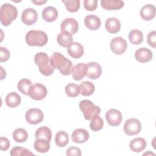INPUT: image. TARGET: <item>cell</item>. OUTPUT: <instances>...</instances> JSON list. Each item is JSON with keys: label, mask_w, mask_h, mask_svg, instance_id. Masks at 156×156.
Listing matches in <instances>:
<instances>
[{"label": "cell", "mask_w": 156, "mask_h": 156, "mask_svg": "<svg viewBox=\"0 0 156 156\" xmlns=\"http://www.w3.org/2000/svg\"><path fill=\"white\" fill-rule=\"evenodd\" d=\"M50 61L54 68L58 69L62 74L68 76L71 74L73 63L61 53L54 52L50 58Z\"/></svg>", "instance_id": "cell-1"}, {"label": "cell", "mask_w": 156, "mask_h": 156, "mask_svg": "<svg viewBox=\"0 0 156 156\" xmlns=\"http://www.w3.org/2000/svg\"><path fill=\"white\" fill-rule=\"evenodd\" d=\"M34 62L38 66V69L41 74L45 76L51 75L54 68L52 66L50 61V58L47 54L44 52H38L34 56Z\"/></svg>", "instance_id": "cell-2"}, {"label": "cell", "mask_w": 156, "mask_h": 156, "mask_svg": "<svg viewBox=\"0 0 156 156\" xmlns=\"http://www.w3.org/2000/svg\"><path fill=\"white\" fill-rule=\"evenodd\" d=\"M18 16V10L12 4L5 3L1 6L0 20L4 26H9L12 21L15 20Z\"/></svg>", "instance_id": "cell-3"}, {"label": "cell", "mask_w": 156, "mask_h": 156, "mask_svg": "<svg viewBox=\"0 0 156 156\" xmlns=\"http://www.w3.org/2000/svg\"><path fill=\"white\" fill-rule=\"evenodd\" d=\"M25 40L29 46H43L48 43V37L44 31L31 30L26 34Z\"/></svg>", "instance_id": "cell-4"}, {"label": "cell", "mask_w": 156, "mask_h": 156, "mask_svg": "<svg viewBox=\"0 0 156 156\" xmlns=\"http://www.w3.org/2000/svg\"><path fill=\"white\" fill-rule=\"evenodd\" d=\"M79 108L83 114L84 118L87 120H90L94 116L99 115L101 108L95 105L91 101L84 99L80 102Z\"/></svg>", "instance_id": "cell-5"}, {"label": "cell", "mask_w": 156, "mask_h": 156, "mask_svg": "<svg viewBox=\"0 0 156 156\" xmlns=\"http://www.w3.org/2000/svg\"><path fill=\"white\" fill-rule=\"evenodd\" d=\"M48 91L46 87L40 83H36L32 85L29 90L28 96L32 99L40 101L43 99L47 95Z\"/></svg>", "instance_id": "cell-6"}, {"label": "cell", "mask_w": 156, "mask_h": 156, "mask_svg": "<svg viewBox=\"0 0 156 156\" xmlns=\"http://www.w3.org/2000/svg\"><path fill=\"white\" fill-rule=\"evenodd\" d=\"M141 130V124L136 118H129L124 123V131L129 136L138 134Z\"/></svg>", "instance_id": "cell-7"}, {"label": "cell", "mask_w": 156, "mask_h": 156, "mask_svg": "<svg viewBox=\"0 0 156 156\" xmlns=\"http://www.w3.org/2000/svg\"><path fill=\"white\" fill-rule=\"evenodd\" d=\"M111 51L115 54L121 55L124 54L127 48V43L121 37L113 38L110 43Z\"/></svg>", "instance_id": "cell-8"}, {"label": "cell", "mask_w": 156, "mask_h": 156, "mask_svg": "<svg viewBox=\"0 0 156 156\" xmlns=\"http://www.w3.org/2000/svg\"><path fill=\"white\" fill-rule=\"evenodd\" d=\"M44 118L42 111L37 108H32L28 110L25 115L26 121L30 124H37L40 123Z\"/></svg>", "instance_id": "cell-9"}, {"label": "cell", "mask_w": 156, "mask_h": 156, "mask_svg": "<svg viewBox=\"0 0 156 156\" xmlns=\"http://www.w3.org/2000/svg\"><path fill=\"white\" fill-rule=\"evenodd\" d=\"M105 119L109 125L112 126H118L122 121V115L118 110L112 108L106 112Z\"/></svg>", "instance_id": "cell-10"}, {"label": "cell", "mask_w": 156, "mask_h": 156, "mask_svg": "<svg viewBox=\"0 0 156 156\" xmlns=\"http://www.w3.org/2000/svg\"><path fill=\"white\" fill-rule=\"evenodd\" d=\"M79 29V24L77 21L71 18H67L63 20L60 25V30L62 32H66L71 35L75 34Z\"/></svg>", "instance_id": "cell-11"}, {"label": "cell", "mask_w": 156, "mask_h": 156, "mask_svg": "<svg viewBox=\"0 0 156 156\" xmlns=\"http://www.w3.org/2000/svg\"><path fill=\"white\" fill-rule=\"evenodd\" d=\"M38 19V13L33 8H27L24 9L21 14L22 22L27 25L30 26L35 23Z\"/></svg>", "instance_id": "cell-12"}, {"label": "cell", "mask_w": 156, "mask_h": 156, "mask_svg": "<svg viewBox=\"0 0 156 156\" xmlns=\"http://www.w3.org/2000/svg\"><path fill=\"white\" fill-rule=\"evenodd\" d=\"M87 73V65L84 63H79L74 65L71 69V74L75 80H80L84 78Z\"/></svg>", "instance_id": "cell-13"}, {"label": "cell", "mask_w": 156, "mask_h": 156, "mask_svg": "<svg viewBox=\"0 0 156 156\" xmlns=\"http://www.w3.org/2000/svg\"><path fill=\"white\" fill-rule=\"evenodd\" d=\"M102 73L101 65L97 62H91L87 64V73L86 76L90 79H96L99 78Z\"/></svg>", "instance_id": "cell-14"}, {"label": "cell", "mask_w": 156, "mask_h": 156, "mask_svg": "<svg viewBox=\"0 0 156 156\" xmlns=\"http://www.w3.org/2000/svg\"><path fill=\"white\" fill-rule=\"evenodd\" d=\"M152 51L146 48H141L135 52V59L140 63H146L149 62L152 58Z\"/></svg>", "instance_id": "cell-15"}, {"label": "cell", "mask_w": 156, "mask_h": 156, "mask_svg": "<svg viewBox=\"0 0 156 156\" xmlns=\"http://www.w3.org/2000/svg\"><path fill=\"white\" fill-rule=\"evenodd\" d=\"M88 132L84 129H77L74 130L71 134V139L76 143H83L89 138Z\"/></svg>", "instance_id": "cell-16"}, {"label": "cell", "mask_w": 156, "mask_h": 156, "mask_svg": "<svg viewBox=\"0 0 156 156\" xmlns=\"http://www.w3.org/2000/svg\"><path fill=\"white\" fill-rule=\"evenodd\" d=\"M156 8L152 4H146L140 10V16L145 21L152 20L155 16Z\"/></svg>", "instance_id": "cell-17"}, {"label": "cell", "mask_w": 156, "mask_h": 156, "mask_svg": "<svg viewBox=\"0 0 156 156\" xmlns=\"http://www.w3.org/2000/svg\"><path fill=\"white\" fill-rule=\"evenodd\" d=\"M84 24L87 28L91 30L98 29L101 24L100 18L94 15H88L84 19Z\"/></svg>", "instance_id": "cell-18"}, {"label": "cell", "mask_w": 156, "mask_h": 156, "mask_svg": "<svg viewBox=\"0 0 156 156\" xmlns=\"http://www.w3.org/2000/svg\"><path fill=\"white\" fill-rule=\"evenodd\" d=\"M67 52L73 58H79L83 55L84 49L83 46L80 43L75 41L67 48Z\"/></svg>", "instance_id": "cell-19"}, {"label": "cell", "mask_w": 156, "mask_h": 156, "mask_svg": "<svg viewBox=\"0 0 156 156\" xmlns=\"http://www.w3.org/2000/svg\"><path fill=\"white\" fill-rule=\"evenodd\" d=\"M105 27L108 32L110 34H116L121 29V23L117 18L110 17L107 18L105 21Z\"/></svg>", "instance_id": "cell-20"}, {"label": "cell", "mask_w": 156, "mask_h": 156, "mask_svg": "<svg viewBox=\"0 0 156 156\" xmlns=\"http://www.w3.org/2000/svg\"><path fill=\"white\" fill-rule=\"evenodd\" d=\"M101 6L103 9L107 10H119L124 7V2L119 0H102Z\"/></svg>", "instance_id": "cell-21"}, {"label": "cell", "mask_w": 156, "mask_h": 156, "mask_svg": "<svg viewBox=\"0 0 156 156\" xmlns=\"http://www.w3.org/2000/svg\"><path fill=\"white\" fill-rule=\"evenodd\" d=\"M41 15L44 21L51 23L57 19L58 16V12L55 7L52 6H48L43 10Z\"/></svg>", "instance_id": "cell-22"}, {"label": "cell", "mask_w": 156, "mask_h": 156, "mask_svg": "<svg viewBox=\"0 0 156 156\" xmlns=\"http://www.w3.org/2000/svg\"><path fill=\"white\" fill-rule=\"evenodd\" d=\"M146 141L143 138L138 137L133 139L129 143L130 150L134 152H140L146 147Z\"/></svg>", "instance_id": "cell-23"}, {"label": "cell", "mask_w": 156, "mask_h": 156, "mask_svg": "<svg viewBox=\"0 0 156 156\" xmlns=\"http://www.w3.org/2000/svg\"><path fill=\"white\" fill-rule=\"evenodd\" d=\"M57 41L60 46L67 48L73 43L72 35L66 32H61L58 34Z\"/></svg>", "instance_id": "cell-24"}, {"label": "cell", "mask_w": 156, "mask_h": 156, "mask_svg": "<svg viewBox=\"0 0 156 156\" xmlns=\"http://www.w3.org/2000/svg\"><path fill=\"white\" fill-rule=\"evenodd\" d=\"M21 101L20 96L16 92H10L5 97V102L6 105L11 108H15L18 106Z\"/></svg>", "instance_id": "cell-25"}, {"label": "cell", "mask_w": 156, "mask_h": 156, "mask_svg": "<svg viewBox=\"0 0 156 156\" xmlns=\"http://www.w3.org/2000/svg\"><path fill=\"white\" fill-rule=\"evenodd\" d=\"M34 147L37 152L46 153L50 149V141L45 138H36Z\"/></svg>", "instance_id": "cell-26"}, {"label": "cell", "mask_w": 156, "mask_h": 156, "mask_svg": "<svg viewBox=\"0 0 156 156\" xmlns=\"http://www.w3.org/2000/svg\"><path fill=\"white\" fill-rule=\"evenodd\" d=\"M80 93L82 96H88L91 95L94 90V85L90 81H83L80 84Z\"/></svg>", "instance_id": "cell-27"}, {"label": "cell", "mask_w": 156, "mask_h": 156, "mask_svg": "<svg viewBox=\"0 0 156 156\" xmlns=\"http://www.w3.org/2000/svg\"><path fill=\"white\" fill-rule=\"evenodd\" d=\"M55 142L58 147H65L69 143V136L65 131L58 132L55 136Z\"/></svg>", "instance_id": "cell-28"}, {"label": "cell", "mask_w": 156, "mask_h": 156, "mask_svg": "<svg viewBox=\"0 0 156 156\" xmlns=\"http://www.w3.org/2000/svg\"><path fill=\"white\" fill-rule=\"evenodd\" d=\"M35 137V138H45L50 141L52 138L51 130L46 126L40 127L36 130Z\"/></svg>", "instance_id": "cell-29"}, {"label": "cell", "mask_w": 156, "mask_h": 156, "mask_svg": "<svg viewBox=\"0 0 156 156\" xmlns=\"http://www.w3.org/2000/svg\"><path fill=\"white\" fill-rule=\"evenodd\" d=\"M129 39L132 44L135 45L140 44L143 41V33L139 30L133 29L129 34Z\"/></svg>", "instance_id": "cell-30"}, {"label": "cell", "mask_w": 156, "mask_h": 156, "mask_svg": "<svg viewBox=\"0 0 156 156\" xmlns=\"http://www.w3.org/2000/svg\"><path fill=\"white\" fill-rule=\"evenodd\" d=\"M13 138L17 143L25 142L28 138L27 131L23 128H18L12 133Z\"/></svg>", "instance_id": "cell-31"}, {"label": "cell", "mask_w": 156, "mask_h": 156, "mask_svg": "<svg viewBox=\"0 0 156 156\" xmlns=\"http://www.w3.org/2000/svg\"><path fill=\"white\" fill-rule=\"evenodd\" d=\"M65 91L68 96L74 98L77 96L80 93V86L76 83H69L66 85Z\"/></svg>", "instance_id": "cell-32"}, {"label": "cell", "mask_w": 156, "mask_h": 156, "mask_svg": "<svg viewBox=\"0 0 156 156\" xmlns=\"http://www.w3.org/2000/svg\"><path fill=\"white\" fill-rule=\"evenodd\" d=\"M32 85V82L27 79H21L17 85L18 90L23 94L28 95L29 90L30 87Z\"/></svg>", "instance_id": "cell-33"}, {"label": "cell", "mask_w": 156, "mask_h": 156, "mask_svg": "<svg viewBox=\"0 0 156 156\" xmlns=\"http://www.w3.org/2000/svg\"><path fill=\"white\" fill-rule=\"evenodd\" d=\"M90 124V129L93 131H99L101 130L104 126V121L99 115H95L91 119Z\"/></svg>", "instance_id": "cell-34"}, {"label": "cell", "mask_w": 156, "mask_h": 156, "mask_svg": "<svg viewBox=\"0 0 156 156\" xmlns=\"http://www.w3.org/2000/svg\"><path fill=\"white\" fill-rule=\"evenodd\" d=\"M65 5L68 11L71 13H74L78 11L80 8V3L79 0H67L62 1Z\"/></svg>", "instance_id": "cell-35"}, {"label": "cell", "mask_w": 156, "mask_h": 156, "mask_svg": "<svg viewBox=\"0 0 156 156\" xmlns=\"http://www.w3.org/2000/svg\"><path fill=\"white\" fill-rule=\"evenodd\" d=\"M10 154L12 156L34 155V154L30 151L20 146H15L13 147L10 151Z\"/></svg>", "instance_id": "cell-36"}, {"label": "cell", "mask_w": 156, "mask_h": 156, "mask_svg": "<svg viewBox=\"0 0 156 156\" xmlns=\"http://www.w3.org/2000/svg\"><path fill=\"white\" fill-rule=\"evenodd\" d=\"M84 8L88 11H94L98 6L97 0H84Z\"/></svg>", "instance_id": "cell-37"}, {"label": "cell", "mask_w": 156, "mask_h": 156, "mask_svg": "<svg viewBox=\"0 0 156 156\" xmlns=\"http://www.w3.org/2000/svg\"><path fill=\"white\" fill-rule=\"evenodd\" d=\"M147 42L148 44L155 48L156 45V32L155 30H153L150 32L147 36Z\"/></svg>", "instance_id": "cell-38"}, {"label": "cell", "mask_w": 156, "mask_h": 156, "mask_svg": "<svg viewBox=\"0 0 156 156\" xmlns=\"http://www.w3.org/2000/svg\"><path fill=\"white\" fill-rule=\"evenodd\" d=\"M9 51L4 47H0V62H4L9 60L10 58Z\"/></svg>", "instance_id": "cell-39"}, {"label": "cell", "mask_w": 156, "mask_h": 156, "mask_svg": "<svg viewBox=\"0 0 156 156\" xmlns=\"http://www.w3.org/2000/svg\"><path fill=\"white\" fill-rule=\"evenodd\" d=\"M66 155H77V156H80L82 155L81 150L74 146H72L69 147L66 152Z\"/></svg>", "instance_id": "cell-40"}, {"label": "cell", "mask_w": 156, "mask_h": 156, "mask_svg": "<svg viewBox=\"0 0 156 156\" xmlns=\"http://www.w3.org/2000/svg\"><path fill=\"white\" fill-rule=\"evenodd\" d=\"M10 145V141L7 138L3 136L0 138V149L1 151H7L9 148Z\"/></svg>", "instance_id": "cell-41"}, {"label": "cell", "mask_w": 156, "mask_h": 156, "mask_svg": "<svg viewBox=\"0 0 156 156\" xmlns=\"http://www.w3.org/2000/svg\"><path fill=\"white\" fill-rule=\"evenodd\" d=\"M46 2L47 1H32V2L36 4L37 5H41Z\"/></svg>", "instance_id": "cell-42"}]
</instances>
